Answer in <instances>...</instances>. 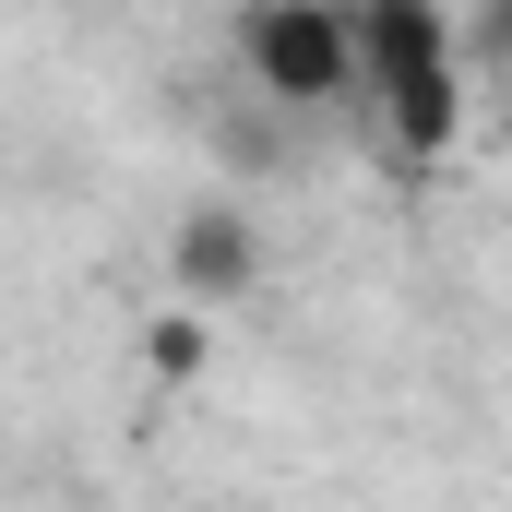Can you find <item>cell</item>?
Returning a JSON list of instances; mask_svg holds the SVG:
<instances>
[{
    "mask_svg": "<svg viewBox=\"0 0 512 512\" xmlns=\"http://www.w3.org/2000/svg\"><path fill=\"white\" fill-rule=\"evenodd\" d=\"M227 48H239L251 96H274V108H334V96H358V12L251 0V12L227 24Z\"/></svg>",
    "mask_w": 512,
    "mask_h": 512,
    "instance_id": "cell-2",
    "label": "cell"
},
{
    "mask_svg": "<svg viewBox=\"0 0 512 512\" xmlns=\"http://www.w3.org/2000/svg\"><path fill=\"white\" fill-rule=\"evenodd\" d=\"M358 96L382 120L393 155H453L465 143V24L429 12V0H382L358 12Z\"/></svg>",
    "mask_w": 512,
    "mask_h": 512,
    "instance_id": "cell-1",
    "label": "cell"
},
{
    "mask_svg": "<svg viewBox=\"0 0 512 512\" xmlns=\"http://www.w3.org/2000/svg\"><path fill=\"white\" fill-rule=\"evenodd\" d=\"M167 274H179V310H227V298H251V286H262L251 203H191V215L167 227Z\"/></svg>",
    "mask_w": 512,
    "mask_h": 512,
    "instance_id": "cell-3",
    "label": "cell"
}]
</instances>
